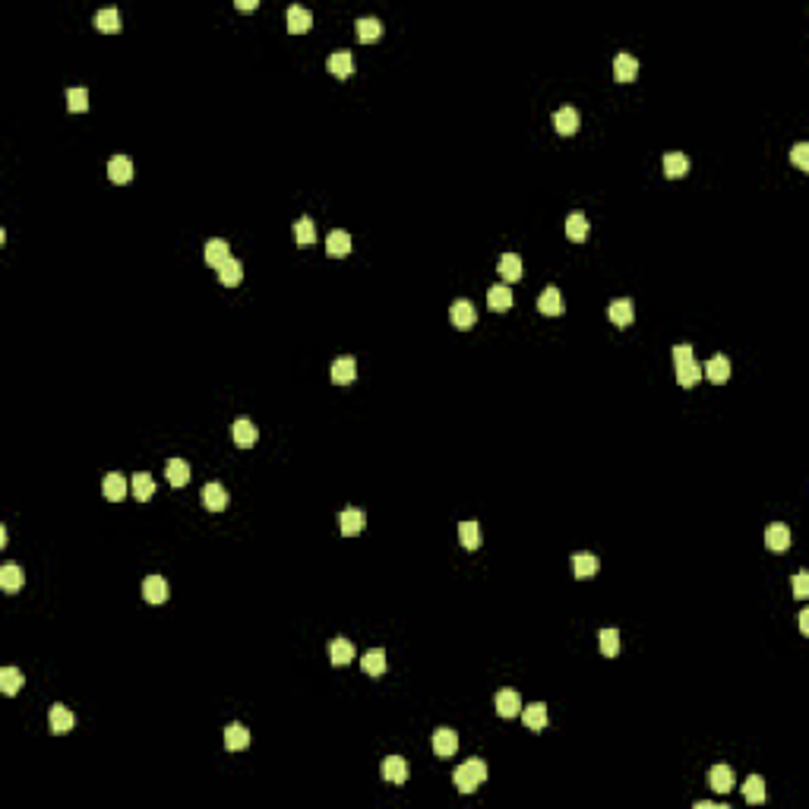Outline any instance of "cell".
Listing matches in <instances>:
<instances>
[{"label": "cell", "instance_id": "6da1fadb", "mask_svg": "<svg viewBox=\"0 0 809 809\" xmlns=\"http://www.w3.org/2000/svg\"><path fill=\"white\" fill-rule=\"evenodd\" d=\"M487 775H490V771H487V762L474 755V759H468L465 765H459L453 771V784L459 787V794H471V790H478L480 784L487 781Z\"/></svg>", "mask_w": 809, "mask_h": 809}, {"label": "cell", "instance_id": "7a4b0ae2", "mask_svg": "<svg viewBox=\"0 0 809 809\" xmlns=\"http://www.w3.org/2000/svg\"><path fill=\"white\" fill-rule=\"evenodd\" d=\"M449 320H453L455 329H471L474 320H478V310H474L471 301H465V297H459V301L449 307Z\"/></svg>", "mask_w": 809, "mask_h": 809}, {"label": "cell", "instance_id": "3957f363", "mask_svg": "<svg viewBox=\"0 0 809 809\" xmlns=\"http://www.w3.org/2000/svg\"><path fill=\"white\" fill-rule=\"evenodd\" d=\"M702 377H708V383L721 386L730 379V361H727L724 354H714L708 357V363H702Z\"/></svg>", "mask_w": 809, "mask_h": 809}, {"label": "cell", "instance_id": "277c9868", "mask_svg": "<svg viewBox=\"0 0 809 809\" xmlns=\"http://www.w3.org/2000/svg\"><path fill=\"white\" fill-rule=\"evenodd\" d=\"M203 506L209 509V512H221V509H228V490L221 487L219 480H209L206 487H203Z\"/></svg>", "mask_w": 809, "mask_h": 809}, {"label": "cell", "instance_id": "5b68a950", "mask_svg": "<svg viewBox=\"0 0 809 809\" xmlns=\"http://www.w3.org/2000/svg\"><path fill=\"white\" fill-rule=\"evenodd\" d=\"M607 316H611L613 326H620V329H623V326H629V322L636 320V304H632L629 297H617V301L607 307Z\"/></svg>", "mask_w": 809, "mask_h": 809}, {"label": "cell", "instance_id": "8992f818", "mask_svg": "<svg viewBox=\"0 0 809 809\" xmlns=\"http://www.w3.org/2000/svg\"><path fill=\"white\" fill-rule=\"evenodd\" d=\"M430 743H433V753H437L439 759H446V755H455V749H459V734L449 730V727H439Z\"/></svg>", "mask_w": 809, "mask_h": 809}, {"label": "cell", "instance_id": "52a82bcc", "mask_svg": "<svg viewBox=\"0 0 809 809\" xmlns=\"http://www.w3.org/2000/svg\"><path fill=\"white\" fill-rule=\"evenodd\" d=\"M231 437H234V443H237L240 449H250L256 439H260V430H256L253 421L237 418V421H234V427H231Z\"/></svg>", "mask_w": 809, "mask_h": 809}, {"label": "cell", "instance_id": "ba28073f", "mask_svg": "<svg viewBox=\"0 0 809 809\" xmlns=\"http://www.w3.org/2000/svg\"><path fill=\"white\" fill-rule=\"evenodd\" d=\"M203 260H206L212 269H221L228 260H231V247H228V240L212 237V240L206 244V250H203Z\"/></svg>", "mask_w": 809, "mask_h": 809}, {"label": "cell", "instance_id": "9c48e42d", "mask_svg": "<svg viewBox=\"0 0 809 809\" xmlns=\"http://www.w3.org/2000/svg\"><path fill=\"white\" fill-rule=\"evenodd\" d=\"M765 547L768 550H778V553H784V550L790 547V528L784 525V521H771L765 531Z\"/></svg>", "mask_w": 809, "mask_h": 809}, {"label": "cell", "instance_id": "30bf717a", "mask_svg": "<svg viewBox=\"0 0 809 809\" xmlns=\"http://www.w3.org/2000/svg\"><path fill=\"white\" fill-rule=\"evenodd\" d=\"M48 724H51V734H67V730H73L76 714L70 712L67 705H51V712H48Z\"/></svg>", "mask_w": 809, "mask_h": 809}, {"label": "cell", "instance_id": "8fae6325", "mask_svg": "<svg viewBox=\"0 0 809 809\" xmlns=\"http://www.w3.org/2000/svg\"><path fill=\"white\" fill-rule=\"evenodd\" d=\"M613 76H617V83H632L638 76V61L632 54H626V51H620L613 57Z\"/></svg>", "mask_w": 809, "mask_h": 809}, {"label": "cell", "instance_id": "7c38bea8", "mask_svg": "<svg viewBox=\"0 0 809 809\" xmlns=\"http://www.w3.org/2000/svg\"><path fill=\"white\" fill-rule=\"evenodd\" d=\"M553 130L560 133V136H572V133L579 130V111L576 108H560V111H553Z\"/></svg>", "mask_w": 809, "mask_h": 809}, {"label": "cell", "instance_id": "4fadbf2b", "mask_svg": "<svg viewBox=\"0 0 809 809\" xmlns=\"http://www.w3.org/2000/svg\"><path fill=\"white\" fill-rule=\"evenodd\" d=\"M326 70H329L332 76H338V79H348V76L354 73V54H351V51H336V54H329V61H326Z\"/></svg>", "mask_w": 809, "mask_h": 809}, {"label": "cell", "instance_id": "5bb4252c", "mask_svg": "<svg viewBox=\"0 0 809 809\" xmlns=\"http://www.w3.org/2000/svg\"><path fill=\"white\" fill-rule=\"evenodd\" d=\"M408 775H411V768H408V762H404L402 755H389V759L383 762V778L389 784H404Z\"/></svg>", "mask_w": 809, "mask_h": 809}, {"label": "cell", "instance_id": "9a60e30c", "mask_svg": "<svg viewBox=\"0 0 809 809\" xmlns=\"http://www.w3.org/2000/svg\"><path fill=\"white\" fill-rule=\"evenodd\" d=\"M108 178L114 184H130L133 180V158L130 155H114L108 162Z\"/></svg>", "mask_w": 809, "mask_h": 809}, {"label": "cell", "instance_id": "2e32d148", "mask_svg": "<svg viewBox=\"0 0 809 809\" xmlns=\"http://www.w3.org/2000/svg\"><path fill=\"white\" fill-rule=\"evenodd\" d=\"M708 784H712L714 794H730V790H734V768L714 765L712 771H708Z\"/></svg>", "mask_w": 809, "mask_h": 809}, {"label": "cell", "instance_id": "e0dca14e", "mask_svg": "<svg viewBox=\"0 0 809 809\" xmlns=\"http://www.w3.org/2000/svg\"><path fill=\"white\" fill-rule=\"evenodd\" d=\"M689 168H693V162H689L686 152H667V155H664V174H667V178H673V180L686 178Z\"/></svg>", "mask_w": 809, "mask_h": 809}, {"label": "cell", "instance_id": "ac0fdd59", "mask_svg": "<svg viewBox=\"0 0 809 809\" xmlns=\"http://www.w3.org/2000/svg\"><path fill=\"white\" fill-rule=\"evenodd\" d=\"M143 597L149 604H165L168 601V582L162 576H146L143 579Z\"/></svg>", "mask_w": 809, "mask_h": 809}, {"label": "cell", "instance_id": "d6986e66", "mask_svg": "<svg viewBox=\"0 0 809 809\" xmlns=\"http://www.w3.org/2000/svg\"><path fill=\"white\" fill-rule=\"evenodd\" d=\"M537 310H541L544 316H563L566 313V304H563V294L556 288H547L541 291V297H537Z\"/></svg>", "mask_w": 809, "mask_h": 809}, {"label": "cell", "instance_id": "ffe728a7", "mask_svg": "<svg viewBox=\"0 0 809 809\" xmlns=\"http://www.w3.org/2000/svg\"><path fill=\"white\" fill-rule=\"evenodd\" d=\"M519 712H521L519 693H515V689H500V693H496V714H500V718H515Z\"/></svg>", "mask_w": 809, "mask_h": 809}, {"label": "cell", "instance_id": "44dd1931", "mask_svg": "<svg viewBox=\"0 0 809 809\" xmlns=\"http://www.w3.org/2000/svg\"><path fill=\"white\" fill-rule=\"evenodd\" d=\"M357 379V363L354 357H338L336 363H332V383L336 386H348Z\"/></svg>", "mask_w": 809, "mask_h": 809}, {"label": "cell", "instance_id": "7402d4cb", "mask_svg": "<svg viewBox=\"0 0 809 809\" xmlns=\"http://www.w3.org/2000/svg\"><path fill=\"white\" fill-rule=\"evenodd\" d=\"M338 525H342V535L345 537H354L363 531V525H367V515L361 512V509H345L342 515H338Z\"/></svg>", "mask_w": 809, "mask_h": 809}, {"label": "cell", "instance_id": "603a6c76", "mask_svg": "<svg viewBox=\"0 0 809 809\" xmlns=\"http://www.w3.org/2000/svg\"><path fill=\"white\" fill-rule=\"evenodd\" d=\"M521 721H525V727L528 730H544L547 727V705L544 702H531L528 708H521Z\"/></svg>", "mask_w": 809, "mask_h": 809}, {"label": "cell", "instance_id": "cb8c5ba5", "mask_svg": "<svg viewBox=\"0 0 809 809\" xmlns=\"http://www.w3.org/2000/svg\"><path fill=\"white\" fill-rule=\"evenodd\" d=\"M127 484H130V480H127L124 474L111 471V474H104L102 490H104V496H108L111 503H117V500H124V496H127Z\"/></svg>", "mask_w": 809, "mask_h": 809}, {"label": "cell", "instance_id": "d4e9b609", "mask_svg": "<svg viewBox=\"0 0 809 809\" xmlns=\"http://www.w3.org/2000/svg\"><path fill=\"white\" fill-rule=\"evenodd\" d=\"M354 26H357V38H361L363 45H370V42H377V38H383V22H379L377 16H361Z\"/></svg>", "mask_w": 809, "mask_h": 809}, {"label": "cell", "instance_id": "484cf974", "mask_svg": "<svg viewBox=\"0 0 809 809\" xmlns=\"http://www.w3.org/2000/svg\"><path fill=\"white\" fill-rule=\"evenodd\" d=\"M487 307L494 310V313H506V310L512 307V291H509L506 281H503V285H494V288L487 291Z\"/></svg>", "mask_w": 809, "mask_h": 809}, {"label": "cell", "instance_id": "4316f807", "mask_svg": "<svg viewBox=\"0 0 809 809\" xmlns=\"http://www.w3.org/2000/svg\"><path fill=\"white\" fill-rule=\"evenodd\" d=\"M225 746L231 753H240V749L250 746V730L244 724H228L225 727Z\"/></svg>", "mask_w": 809, "mask_h": 809}, {"label": "cell", "instance_id": "83f0119b", "mask_svg": "<svg viewBox=\"0 0 809 809\" xmlns=\"http://www.w3.org/2000/svg\"><path fill=\"white\" fill-rule=\"evenodd\" d=\"M329 661L336 667H345L354 661V645L348 642V638H332L329 642Z\"/></svg>", "mask_w": 809, "mask_h": 809}, {"label": "cell", "instance_id": "f1b7e54d", "mask_svg": "<svg viewBox=\"0 0 809 809\" xmlns=\"http://www.w3.org/2000/svg\"><path fill=\"white\" fill-rule=\"evenodd\" d=\"M326 253H329L332 260L348 256L351 253V234L348 231H332L329 237H326Z\"/></svg>", "mask_w": 809, "mask_h": 809}, {"label": "cell", "instance_id": "f546056e", "mask_svg": "<svg viewBox=\"0 0 809 809\" xmlns=\"http://www.w3.org/2000/svg\"><path fill=\"white\" fill-rule=\"evenodd\" d=\"M361 667H363V673H370V677H383L386 667H389L386 652H383V648H370V652L361 658Z\"/></svg>", "mask_w": 809, "mask_h": 809}, {"label": "cell", "instance_id": "4dcf8cb0", "mask_svg": "<svg viewBox=\"0 0 809 809\" xmlns=\"http://www.w3.org/2000/svg\"><path fill=\"white\" fill-rule=\"evenodd\" d=\"M588 234H591V225H588V219H585L582 212H572L570 219H566V237H570V240L582 244V240H588Z\"/></svg>", "mask_w": 809, "mask_h": 809}, {"label": "cell", "instance_id": "1f68e13d", "mask_svg": "<svg viewBox=\"0 0 809 809\" xmlns=\"http://www.w3.org/2000/svg\"><path fill=\"white\" fill-rule=\"evenodd\" d=\"M130 487H133V496H136L139 503H146V500H152L155 496V480H152V474H146V471H136L130 478Z\"/></svg>", "mask_w": 809, "mask_h": 809}, {"label": "cell", "instance_id": "d6a6232c", "mask_svg": "<svg viewBox=\"0 0 809 809\" xmlns=\"http://www.w3.org/2000/svg\"><path fill=\"white\" fill-rule=\"evenodd\" d=\"M165 478L171 487H187V480H190V465H187L184 459H171L165 465Z\"/></svg>", "mask_w": 809, "mask_h": 809}, {"label": "cell", "instance_id": "836d02e7", "mask_svg": "<svg viewBox=\"0 0 809 809\" xmlns=\"http://www.w3.org/2000/svg\"><path fill=\"white\" fill-rule=\"evenodd\" d=\"M22 582H26V576H22V570L16 566V563H7V566L0 570V588L7 591V595L19 591V588H22Z\"/></svg>", "mask_w": 809, "mask_h": 809}, {"label": "cell", "instance_id": "e575fe53", "mask_svg": "<svg viewBox=\"0 0 809 809\" xmlns=\"http://www.w3.org/2000/svg\"><path fill=\"white\" fill-rule=\"evenodd\" d=\"M572 572H576L579 579H588L597 572V556L588 553V550H579V553H572Z\"/></svg>", "mask_w": 809, "mask_h": 809}, {"label": "cell", "instance_id": "d590c367", "mask_svg": "<svg viewBox=\"0 0 809 809\" xmlns=\"http://www.w3.org/2000/svg\"><path fill=\"white\" fill-rule=\"evenodd\" d=\"M310 26H313V13L304 7H291L288 10V32L291 35H301V32H310Z\"/></svg>", "mask_w": 809, "mask_h": 809}, {"label": "cell", "instance_id": "8d00e7d4", "mask_svg": "<svg viewBox=\"0 0 809 809\" xmlns=\"http://www.w3.org/2000/svg\"><path fill=\"white\" fill-rule=\"evenodd\" d=\"M95 29H98V32H104V35L120 32V13H117L114 7L98 10V13H95Z\"/></svg>", "mask_w": 809, "mask_h": 809}, {"label": "cell", "instance_id": "74e56055", "mask_svg": "<svg viewBox=\"0 0 809 809\" xmlns=\"http://www.w3.org/2000/svg\"><path fill=\"white\" fill-rule=\"evenodd\" d=\"M240 278H244V266H240V262L231 256V260H228L225 266L219 269V281L225 285V288H237Z\"/></svg>", "mask_w": 809, "mask_h": 809}, {"label": "cell", "instance_id": "f35d334b", "mask_svg": "<svg viewBox=\"0 0 809 809\" xmlns=\"http://www.w3.org/2000/svg\"><path fill=\"white\" fill-rule=\"evenodd\" d=\"M702 379V367L696 361H689V363H680L677 367V383L683 386V389H693L696 383Z\"/></svg>", "mask_w": 809, "mask_h": 809}, {"label": "cell", "instance_id": "ab89813d", "mask_svg": "<svg viewBox=\"0 0 809 809\" xmlns=\"http://www.w3.org/2000/svg\"><path fill=\"white\" fill-rule=\"evenodd\" d=\"M459 541L465 550H478L480 547V525L478 521H462L459 525Z\"/></svg>", "mask_w": 809, "mask_h": 809}, {"label": "cell", "instance_id": "60d3db41", "mask_svg": "<svg viewBox=\"0 0 809 809\" xmlns=\"http://www.w3.org/2000/svg\"><path fill=\"white\" fill-rule=\"evenodd\" d=\"M743 796H746V803H753V806L765 803V781H762L759 775H749L746 784H743Z\"/></svg>", "mask_w": 809, "mask_h": 809}, {"label": "cell", "instance_id": "b9f144b4", "mask_svg": "<svg viewBox=\"0 0 809 809\" xmlns=\"http://www.w3.org/2000/svg\"><path fill=\"white\" fill-rule=\"evenodd\" d=\"M496 269H500V275L506 278V285L521 278V260L515 253H503V260H500V266H496Z\"/></svg>", "mask_w": 809, "mask_h": 809}, {"label": "cell", "instance_id": "7bdbcfd3", "mask_svg": "<svg viewBox=\"0 0 809 809\" xmlns=\"http://www.w3.org/2000/svg\"><path fill=\"white\" fill-rule=\"evenodd\" d=\"M294 240L301 244V247H310V244H313V240H316V225H313V219H307V215H304V219H297V221H294Z\"/></svg>", "mask_w": 809, "mask_h": 809}, {"label": "cell", "instance_id": "ee69618b", "mask_svg": "<svg viewBox=\"0 0 809 809\" xmlns=\"http://www.w3.org/2000/svg\"><path fill=\"white\" fill-rule=\"evenodd\" d=\"M19 686H22V673L16 667H3L0 670V689H3V696H16Z\"/></svg>", "mask_w": 809, "mask_h": 809}, {"label": "cell", "instance_id": "f6af8a7d", "mask_svg": "<svg viewBox=\"0 0 809 809\" xmlns=\"http://www.w3.org/2000/svg\"><path fill=\"white\" fill-rule=\"evenodd\" d=\"M597 642H601V654H604V658H617V652H620V632L617 629H601Z\"/></svg>", "mask_w": 809, "mask_h": 809}, {"label": "cell", "instance_id": "bcb514c9", "mask_svg": "<svg viewBox=\"0 0 809 809\" xmlns=\"http://www.w3.org/2000/svg\"><path fill=\"white\" fill-rule=\"evenodd\" d=\"M67 108L73 111V114H83L86 108H89V92L79 86V89H67Z\"/></svg>", "mask_w": 809, "mask_h": 809}, {"label": "cell", "instance_id": "7dc6e473", "mask_svg": "<svg viewBox=\"0 0 809 809\" xmlns=\"http://www.w3.org/2000/svg\"><path fill=\"white\" fill-rule=\"evenodd\" d=\"M790 162H794L800 171H809V143H796L790 152Z\"/></svg>", "mask_w": 809, "mask_h": 809}, {"label": "cell", "instance_id": "c3c4849f", "mask_svg": "<svg viewBox=\"0 0 809 809\" xmlns=\"http://www.w3.org/2000/svg\"><path fill=\"white\" fill-rule=\"evenodd\" d=\"M809 595V572H796L794 576V597H806Z\"/></svg>", "mask_w": 809, "mask_h": 809}, {"label": "cell", "instance_id": "681fc988", "mask_svg": "<svg viewBox=\"0 0 809 809\" xmlns=\"http://www.w3.org/2000/svg\"><path fill=\"white\" fill-rule=\"evenodd\" d=\"M689 361H693V345H677L673 348V363L680 367V363H689Z\"/></svg>", "mask_w": 809, "mask_h": 809}, {"label": "cell", "instance_id": "f907efd6", "mask_svg": "<svg viewBox=\"0 0 809 809\" xmlns=\"http://www.w3.org/2000/svg\"><path fill=\"white\" fill-rule=\"evenodd\" d=\"M260 0H237V10H256Z\"/></svg>", "mask_w": 809, "mask_h": 809}, {"label": "cell", "instance_id": "816d5d0a", "mask_svg": "<svg viewBox=\"0 0 809 809\" xmlns=\"http://www.w3.org/2000/svg\"><path fill=\"white\" fill-rule=\"evenodd\" d=\"M800 632H803V636H809V613L806 611L800 613Z\"/></svg>", "mask_w": 809, "mask_h": 809}]
</instances>
